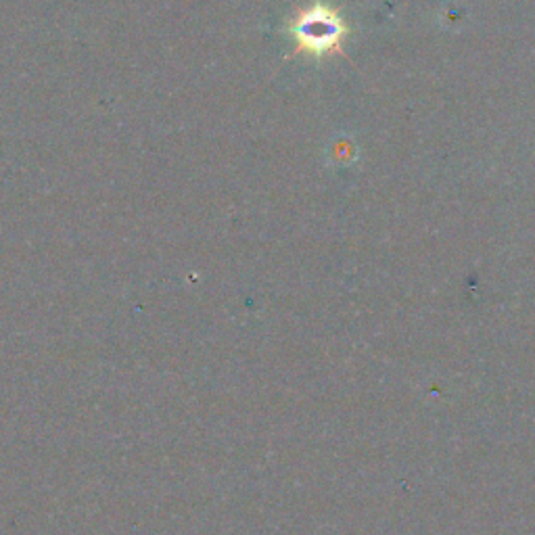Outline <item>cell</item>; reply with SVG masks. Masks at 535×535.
<instances>
[{
  "mask_svg": "<svg viewBox=\"0 0 535 535\" xmlns=\"http://www.w3.org/2000/svg\"><path fill=\"white\" fill-rule=\"evenodd\" d=\"M289 34L297 53L310 57H329L341 53L347 36V23L337 9L324 3H314L301 9L289 23Z\"/></svg>",
  "mask_w": 535,
  "mask_h": 535,
  "instance_id": "cell-1",
  "label": "cell"
}]
</instances>
